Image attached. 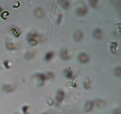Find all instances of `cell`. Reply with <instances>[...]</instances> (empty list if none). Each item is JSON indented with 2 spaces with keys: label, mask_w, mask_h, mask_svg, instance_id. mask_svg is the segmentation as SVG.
I'll use <instances>...</instances> for the list:
<instances>
[{
  "label": "cell",
  "mask_w": 121,
  "mask_h": 114,
  "mask_svg": "<svg viewBox=\"0 0 121 114\" xmlns=\"http://www.w3.org/2000/svg\"><path fill=\"white\" fill-rule=\"evenodd\" d=\"M27 40L29 43L32 46H35L38 42V35L36 33H30L27 35Z\"/></svg>",
  "instance_id": "cell-1"
},
{
  "label": "cell",
  "mask_w": 121,
  "mask_h": 114,
  "mask_svg": "<svg viewBox=\"0 0 121 114\" xmlns=\"http://www.w3.org/2000/svg\"><path fill=\"white\" fill-rule=\"evenodd\" d=\"M78 59L81 63L86 64L90 60V58L88 57V55L85 53H81L78 56Z\"/></svg>",
  "instance_id": "cell-2"
},
{
  "label": "cell",
  "mask_w": 121,
  "mask_h": 114,
  "mask_svg": "<svg viewBox=\"0 0 121 114\" xmlns=\"http://www.w3.org/2000/svg\"><path fill=\"white\" fill-rule=\"evenodd\" d=\"M87 11H88V9H87V7L85 6H84V7H80L76 11V14L78 16L80 17H83L84 15H85L87 14Z\"/></svg>",
  "instance_id": "cell-3"
},
{
  "label": "cell",
  "mask_w": 121,
  "mask_h": 114,
  "mask_svg": "<svg viewBox=\"0 0 121 114\" xmlns=\"http://www.w3.org/2000/svg\"><path fill=\"white\" fill-rule=\"evenodd\" d=\"M83 36V33L82 32L79 30H76L74 33V36H73V38H74V40L76 41H79L81 40V39L82 38Z\"/></svg>",
  "instance_id": "cell-4"
},
{
  "label": "cell",
  "mask_w": 121,
  "mask_h": 114,
  "mask_svg": "<svg viewBox=\"0 0 121 114\" xmlns=\"http://www.w3.org/2000/svg\"><path fill=\"white\" fill-rule=\"evenodd\" d=\"M60 57L64 60H67L70 58V56L68 54V51L67 49H62L60 53Z\"/></svg>",
  "instance_id": "cell-5"
},
{
  "label": "cell",
  "mask_w": 121,
  "mask_h": 114,
  "mask_svg": "<svg viewBox=\"0 0 121 114\" xmlns=\"http://www.w3.org/2000/svg\"><path fill=\"white\" fill-rule=\"evenodd\" d=\"M93 36L96 39H100L102 38V31L100 29H95L93 31Z\"/></svg>",
  "instance_id": "cell-6"
},
{
  "label": "cell",
  "mask_w": 121,
  "mask_h": 114,
  "mask_svg": "<svg viewBox=\"0 0 121 114\" xmlns=\"http://www.w3.org/2000/svg\"><path fill=\"white\" fill-rule=\"evenodd\" d=\"M34 14L35 17L37 18H42L44 16V12L41 8H37L35 10Z\"/></svg>",
  "instance_id": "cell-7"
},
{
  "label": "cell",
  "mask_w": 121,
  "mask_h": 114,
  "mask_svg": "<svg viewBox=\"0 0 121 114\" xmlns=\"http://www.w3.org/2000/svg\"><path fill=\"white\" fill-rule=\"evenodd\" d=\"M65 96V93L62 90H59L58 91V93H57V100L59 101H61L64 98Z\"/></svg>",
  "instance_id": "cell-8"
},
{
  "label": "cell",
  "mask_w": 121,
  "mask_h": 114,
  "mask_svg": "<svg viewBox=\"0 0 121 114\" xmlns=\"http://www.w3.org/2000/svg\"><path fill=\"white\" fill-rule=\"evenodd\" d=\"M3 90L6 92H10L13 91L14 87L10 85H4L3 87Z\"/></svg>",
  "instance_id": "cell-9"
},
{
  "label": "cell",
  "mask_w": 121,
  "mask_h": 114,
  "mask_svg": "<svg viewBox=\"0 0 121 114\" xmlns=\"http://www.w3.org/2000/svg\"><path fill=\"white\" fill-rule=\"evenodd\" d=\"M60 4L64 9H67L70 7V3L68 1H61Z\"/></svg>",
  "instance_id": "cell-10"
},
{
  "label": "cell",
  "mask_w": 121,
  "mask_h": 114,
  "mask_svg": "<svg viewBox=\"0 0 121 114\" xmlns=\"http://www.w3.org/2000/svg\"><path fill=\"white\" fill-rule=\"evenodd\" d=\"M53 52H49L47 53V54L45 55V59L46 61H50V59H52V58H53Z\"/></svg>",
  "instance_id": "cell-11"
},
{
  "label": "cell",
  "mask_w": 121,
  "mask_h": 114,
  "mask_svg": "<svg viewBox=\"0 0 121 114\" xmlns=\"http://www.w3.org/2000/svg\"><path fill=\"white\" fill-rule=\"evenodd\" d=\"M65 77L69 79H71L72 78V72L70 70H68V69H66V70H65Z\"/></svg>",
  "instance_id": "cell-12"
},
{
  "label": "cell",
  "mask_w": 121,
  "mask_h": 114,
  "mask_svg": "<svg viewBox=\"0 0 121 114\" xmlns=\"http://www.w3.org/2000/svg\"><path fill=\"white\" fill-rule=\"evenodd\" d=\"M114 73H115V74L117 76L120 77V76H121V67H116V68L114 69Z\"/></svg>",
  "instance_id": "cell-13"
},
{
  "label": "cell",
  "mask_w": 121,
  "mask_h": 114,
  "mask_svg": "<svg viewBox=\"0 0 121 114\" xmlns=\"http://www.w3.org/2000/svg\"><path fill=\"white\" fill-rule=\"evenodd\" d=\"M117 47V43H112V46H111V50H112V52L113 50H114V54H115L116 51V47Z\"/></svg>",
  "instance_id": "cell-14"
},
{
  "label": "cell",
  "mask_w": 121,
  "mask_h": 114,
  "mask_svg": "<svg viewBox=\"0 0 121 114\" xmlns=\"http://www.w3.org/2000/svg\"><path fill=\"white\" fill-rule=\"evenodd\" d=\"M90 4L93 7H96L98 1H90Z\"/></svg>",
  "instance_id": "cell-15"
},
{
  "label": "cell",
  "mask_w": 121,
  "mask_h": 114,
  "mask_svg": "<svg viewBox=\"0 0 121 114\" xmlns=\"http://www.w3.org/2000/svg\"><path fill=\"white\" fill-rule=\"evenodd\" d=\"M7 47L10 50H12V49H15V47H13V46L12 43L11 42H8L7 44Z\"/></svg>",
  "instance_id": "cell-16"
},
{
  "label": "cell",
  "mask_w": 121,
  "mask_h": 114,
  "mask_svg": "<svg viewBox=\"0 0 121 114\" xmlns=\"http://www.w3.org/2000/svg\"><path fill=\"white\" fill-rule=\"evenodd\" d=\"M8 15H9V13L7 12H3V14H1L2 18H3L4 19H6V18L7 17V16H8Z\"/></svg>",
  "instance_id": "cell-17"
},
{
  "label": "cell",
  "mask_w": 121,
  "mask_h": 114,
  "mask_svg": "<svg viewBox=\"0 0 121 114\" xmlns=\"http://www.w3.org/2000/svg\"><path fill=\"white\" fill-rule=\"evenodd\" d=\"M61 18H62V15H59V17H58V21H57V24H59L60 22H61Z\"/></svg>",
  "instance_id": "cell-18"
},
{
  "label": "cell",
  "mask_w": 121,
  "mask_h": 114,
  "mask_svg": "<svg viewBox=\"0 0 121 114\" xmlns=\"http://www.w3.org/2000/svg\"><path fill=\"white\" fill-rule=\"evenodd\" d=\"M1 12H2V8L0 7V15L1 14Z\"/></svg>",
  "instance_id": "cell-19"
}]
</instances>
